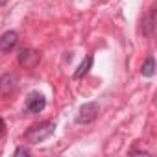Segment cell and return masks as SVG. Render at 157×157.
Returning <instances> with one entry per match:
<instances>
[{
	"label": "cell",
	"instance_id": "1",
	"mask_svg": "<svg viewBox=\"0 0 157 157\" xmlns=\"http://www.w3.org/2000/svg\"><path fill=\"white\" fill-rule=\"evenodd\" d=\"M56 131V124L54 122H41V124H35L32 126L26 133H24V139L32 144H37V142H43L46 139H50Z\"/></svg>",
	"mask_w": 157,
	"mask_h": 157
},
{
	"label": "cell",
	"instance_id": "2",
	"mask_svg": "<svg viewBox=\"0 0 157 157\" xmlns=\"http://www.w3.org/2000/svg\"><path fill=\"white\" fill-rule=\"evenodd\" d=\"M98 113H100V105L94 104V102H87L78 109L76 122L78 124H91V122H94L98 118Z\"/></svg>",
	"mask_w": 157,
	"mask_h": 157
},
{
	"label": "cell",
	"instance_id": "3",
	"mask_svg": "<svg viewBox=\"0 0 157 157\" xmlns=\"http://www.w3.org/2000/svg\"><path fill=\"white\" fill-rule=\"evenodd\" d=\"M44 107H46V98H44L43 94H39V93H32V94L26 98V104H24L26 113L35 115V113H41Z\"/></svg>",
	"mask_w": 157,
	"mask_h": 157
},
{
	"label": "cell",
	"instance_id": "4",
	"mask_svg": "<svg viewBox=\"0 0 157 157\" xmlns=\"http://www.w3.org/2000/svg\"><path fill=\"white\" fill-rule=\"evenodd\" d=\"M19 85V76L15 72H6L2 78H0V94H11Z\"/></svg>",
	"mask_w": 157,
	"mask_h": 157
},
{
	"label": "cell",
	"instance_id": "5",
	"mask_svg": "<svg viewBox=\"0 0 157 157\" xmlns=\"http://www.w3.org/2000/svg\"><path fill=\"white\" fill-rule=\"evenodd\" d=\"M39 59H41L39 52L30 50V48L21 50V54H19V63H21L22 67H26V68H33V67L39 63Z\"/></svg>",
	"mask_w": 157,
	"mask_h": 157
},
{
	"label": "cell",
	"instance_id": "6",
	"mask_svg": "<svg viewBox=\"0 0 157 157\" xmlns=\"http://www.w3.org/2000/svg\"><path fill=\"white\" fill-rule=\"evenodd\" d=\"M19 43V33L17 32H6L0 35V50L2 52H11Z\"/></svg>",
	"mask_w": 157,
	"mask_h": 157
},
{
	"label": "cell",
	"instance_id": "7",
	"mask_svg": "<svg viewBox=\"0 0 157 157\" xmlns=\"http://www.w3.org/2000/svg\"><path fill=\"white\" fill-rule=\"evenodd\" d=\"M153 22H155V6L150 10V13L142 21V32H144V35H151L153 33V26H155Z\"/></svg>",
	"mask_w": 157,
	"mask_h": 157
},
{
	"label": "cell",
	"instance_id": "8",
	"mask_svg": "<svg viewBox=\"0 0 157 157\" xmlns=\"http://www.w3.org/2000/svg\"><path fill=\"white\" fill-rule=\"evenodd\" d=\"M91 67H93V56H87V57H85V61H83L80 67H78V70L74 72V78L78 80V78L85 76V74L89 72V68H91Z\"/></svg>",
	"mask_w": 157,
	"mask_h": 157
},
{
	"label": "cell",
	"instance_id": "9",
	"mask_svg": "<svg viewBox=\"0 0 157 157\" xmlns=\"http://www.w3.org/2000/svg\"><path fill=\"white\" fill-rule=\"evenodd\" d=\"M140 72H142V76H146V78H151V76H153V72H155V61H153V57H148V59L144 61Z\"/></svg>",
	"mask_w": 157,
	"mask_h": 157
},
{
	"label": "cell",
	"instance_id": "10",
	"mask_svg": "<svg viewBox=\"0 0 157 157\" xmlns=\"http://www.w3.org/2000/svg\"><path fill=\"white\" fill-rule=\"evenodd\" d=\"M19 155H30V150L24 148V146H21V148L15 150V157H19Z\"/></svg>",
	"mask_w": 157,
	"mask_h": 157
},
{
	"label": "cell",
	"instance_id": "11",
	"mask_svg": "<svg viewBox=\"0 0 157 157\" xmlns=\"http://www.w3.org/2000/svg\"><path fill=\"white\" fill-rule=\"evenodd\" d=\"M4 129H6V122H4V120H2V118H0V133H2V131H4Z\"/></svg>",
	"mask_w": 157,
	"mask_h": 157
},
{
	"label": "cell",
	"instance_id": "12",
	"mask_svg": "<svg viewBox=\"0 0 157 157\" xmlns=\"http://www.w3.org/2000/svg\"><path fill=\"white\" fill-rule=\"evenodd\" d=\"M4 4H8V0H0V6H4Z\"/></svg>",
	"mask_w": 157,
	"mask_h": 157
}]
</instances>
